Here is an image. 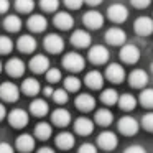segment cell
Segmentation results:
<instances>
[{"instance_id":"cell-18","label":"cell","mask_w":153,"mask_h":153,"mask_svg":"<svg viewBox=\"0 0 153 153\" xmlns=\"http://www.w3.org/2000/svg\"><path fill=\"white\" fill-rule=\"evenodd\" d=\"M17 48L22 51V53H33L36 50V41L31 35H22L17 41Z\"/></svg>"},{"instance_id":"cell-19","label":"cell","mask_w":153,"mask_h":153,"mask_svg":"<svg viewBox=\"0 0 153 153\" xmlns=\"http://www.w3.org/2000/svg\"><path fill=\"white\" fill-rule=\"evenodd\" d=\"M54 27L59 28V30H69L71 27L74 25V20L68 12H58L54 15Z\"/></svg>"},{"instance_id":"cell-24","label":"cell","mask_w":153,"mask_h":153,"mask_svg":"<svg viewBox=\"0 0 153 153\" xmlns=\"http://www.w3.org/2000/svg\"><path fill=\"white\" fill-rule=\"evenodd\" d=\"M15 145H17L18 152L22 153H30L31 150L35 148V138L31 135H28V133H25V135H20L17 138V142H15Z\"/></svg>"},{"instance_id":"cell-41","label":"cell","mask_w":153,"mask_h":153,"mask_svg":"<svg viewBox=\"0 0 153 153\" xmlns=\"http://www.w3.org/2000/svg\"><path fill=\"white\" fill-rule=\"evenodd\" d=\"M61 79V71L59 69H48L46 71V81L48 82H58Z\"/></svg>"},{"instance_id":"cell-29","label":"cell","mask_w":153,"mask_h":153,"mask_svg":"<svg viewBox=\"0 0 153 153\" xmlns=\"http://www.w3.org/2000/svg\"><path fill=\"white\" fill-rule=\"evenodd\" d=\"M117 104H119V107L122 110L130 112V110H133L137 107V99L132 94H122V96H119V102Z\"/></svg>"},{"instance_id":"cell-8","label":"cell","mask_w":153,"mask_h":153,"mask_svg":"<svg viewBox=\"0 0 153 153\" xmlns=\"http://www.w3.org/2000/svg\"><path fill=\"white\" fill-rule=\"evenodd\" d=\"M138 122H137V119H133V117L127 115V117H122V119L119 120V132L123 133V135L130 137V135H135L137 132H138Z\"/></svg>"},{"instance_id":"cell-31","label":"cell","mask_w":153,"mask_h":153,"mask_svg":"<svg viewBox=\"0 0 153 153\" xmlns=\"http://www.w3.org/2000/svg\"><path fill=\"white\" fill-rule=\"evenodd\" d=\"M51 133H53V128H51V125L48 122H40L35 127V135L40 140H48L51 137Z\"/></svg>"},{"instance_id":"cell-33","label":"cell","mask_w":153,"mask_h":153,"mask_svg":"<svg viewBox=\"0 0 153 153\" xmlns=\"http://www.w3.org/2000/svg\"><path fill=\"white\" fill-rule=\"evenodd\" d=\"M4 27H5V30L15 33V31H18L22 28V20L17 17V15H8V17H5V20H4Z\"/></svg>"},{"instance_id":"cell-16","label":"cell","mask_w":153,"mask_h":153,"mask_svg":"<svg viewBox=\"0 0 153 153\" xmlns=\"http://www.w3.org/2000/svg\"><path fill=\"white\" fill-rule=\"evenodd\" d=\"M128 82H130V86H132V87H137V89L145 87L146 84H148V74H146L143 69H135V71L130 73Z\"/></svg>"},{"instance_id":"cell-2","label":"cell","mask_w":153,"mask_h":153,"mask_svg":"<svg viewBox=\"0 0 153 153\" xmlns=\"http://www.w3.org/2000/svg\"><path fill=\"white\" fill-rule=\"evenodd\" d=\"M107 17H109V20L115 22V23H123L128 18V10L122 4H114L107 8Z\"/></svg>"},{"instance_id":"cell-42","label":"cell","mask_w":153,"mask_h":153,"mask_svg":"<svg viewBox=\"0 0 153 153\" xmlns=\"http://www.w3.org/2000/svg\"><path fill=\"white\" fill-rule=\"evenodd\" d=\"M84 4V0H64V5H66L68 8H71V10H77V8H81Z\"/></svg>"},{"instance_id":"cell-25","label":"cell","mask_w":153,"mask_h":153,"mask_svg":"<svg viewBox=\"0 0 153 153\" xmlns=\"http://www.w3.org/2000/svg\"><path fill=\"white\" fill-rule=\"evenodd\" d=\"M84 82H86L87 87H91V89H100V87L104 86V76L99 71H91V73L86 74Z\"/></svg>"},{"instance_id":"cell-20","label":"cell","mask_w":153,"mask_h":153,"mask_svg":"<svg viewBox=\"0 0 153 153\" xmlns=\"http://www.w3.org/2000/svg\"><path fill=\"white\" fill-rule=\"evenodd\" d=\"M76 107L82 112H89L96 107V99L91 94H79L76 97Z\"/></svg>"},{"instance_id":"cell-12","label":"cell","mask_w":153,"mask_h":153,"mask_svg":"<svg viewBox=\"0 0 153 153\" xmlns=\"http://www.w3.org/2000/svg\"><path fill=\"white\" fill-rule=\"evenodd\" d=\"M117 143H119V138H117V135L114 132H102L97 137V145H99L100 148L107 150V152L115 148Z\"/></svg>"},{"instance_id":"cell-4","label":"cell","mask_w":153,"mask_h":153,"mask_svg":"<svg viewBox=\"0 0 153 153\" xmlns=\"http://www.w3.org/2000/svg\"><path fill=\"white\" fill-rule=\"evenodd\" d=\"M8 122H10V125L13 127V128H23V127L28 125L30 117H28V114L25 112V110L13 109L10 114H8Z\"/></svg>"},{"instance_id":"cell-48","label":"cell","mask_w":153,"mask_h":153,"mask_svg":"<svg viewBox=\"0 0 153 153\" xmlns=\"http://www.w3.org/2000/svg\"><path fill=\"white\" fill-rule=\"evenodd\" d=\"M36 153H56V152H54L53 148H50V146H41Z\"/></svg>"},{"instance_id":"cell-47","label":"cell","mask_w":153,"mask_h":153,"mask_svg":"<svg viewBox=\"0 0 153 153\" xmlns=\"http://www.w3.org/2000/svg\"><path fill=\"white\" fill-rule=\"evenodd\" d=\"M10 4H8V0H0V13H5L8 10Z\"/></svg>"},{"instance_id":"cell-50","label":"cell","mask_w":153,"mask_h":153,"mask_svg":"<svg viewBox=\"0 0 153 153\" xmlns=\"http://www.w3.org/2000/svg\"><path fill=\"white\" fill-rule=\"evenodd\" d=\"M43 92H45V96H53L54 89H53V87H50V86H46V87L43 89Z\"/></svg>"},{"instance_id":"cell-30","label":"cell","mask_w":153,"mask_h":153,"mask_svg":"<svg viewBox=\"0 0 153 153\" xmlns=\"http://www.w3.org/2000/svg\"><path fill=\"white\" fill-rule=\"evenodd\" d=\"M114 120V115L109 109H99L96 112V122L102 127H109Z\"/></svg>"},{"instance_id":"cell-43","label":"cell","mask_w":153,"mask_h":153,"mask_svg":"<svg viewBox=\"0 0 153 153\" xmlns=\"http://www.w3.org/2000/svg\"><path fill=\"white\" fill-rule=\"evenodd\" d=\"M77 153H97V148L92 143H82L81 148L77 150Z\"/></svg>"},{"instance_id":"cell-52","label":"cell","mask_w":153,"mask_h":153,"mask_svg":"<svg viewBox=\"0 0 153 153\" xmlns=\"http://www.w3.org/2000/svg\"><path fill=\"white\" fill-rule=\"evenodd\" d=\"M150 69H152V73H153V63H152V64H150Z\"/></svg>"},{"instance_id":"cell-6","label":"cell","mask_w":153,"mask_h":153,"mask_svg":"<svg viewBox=\"0 0 153 153\" xmlns=\"http://www.w3.org/2000/svg\"><path fill=\"white\" fill-rule=\"evenodd\" d=\"M82 22H84V25H86L87 28L97 30V28H100L104 25V15L100 13V12H97V10H89V12H86V13L82 15Z\"/></svg>"},{"instance_id":"cell-45","label":"cell","mask_w":153,"mask_h":153,"mask_svg":"<svg viewBox=\"0 0 153 153\" xmlns=\"http://www.w3.org/2000/svg\"><path fill=\"white\" fill-rule=\"evenodd\" d=\"M0 153H15L13 146L7 142H0Z\"/></svg>"},{"instance_id":"cell-1","label":"cell","mask_w":153,"mask_h":153,"mask_svg":"<svg viewBox=\"0 0 153 153\" xmlns=\"http://www.w3.org/2000/svg\"><path fill=\"white\" fill-rule=\"evenodd\" d=\"M63 66L64 69L71 71V73H79V71L84 69L86 61H84V58L79 53H68L63 58Z\"/></svg>"},{"instance_id":"cell-11","label":"cell","mask_w":153,"mask_h":153,"mask_svg":"<svg viewBox=\"0 0 153 153\" xmlns=\"http://www.w3.org/2000/svg\"><path fill=\"white\" fill-rule=\"evenodd\" d=\"M105 77L114 84H120L125 79V71H123V68L120 66V64L112 63V64H109L107 69H105Z\"/></svg>"},{"instance_id":"cell-9","label":"cell","mask_w":153,"mask_h":153,"mask_svg":"<svg viewBox=\"0 0 153 153\" xmlns=\"http://www.w3.org/2000/svg\"><path fill=\"white\" fill-rule=\"evenodd\" d=\"M133 30L140 36H148L153 33V20L150 17H138L133 23Z\"/></svg>"},{"instance_id":"cell-39","label":"cell","mask_w":153,"mask_h":153,"mask_svg":"<svg viewBox=\"0 0 153 153\" xmlns=\"http://www.w3.org/2000/svg\"><path fill=\"white\" fill-rule=\"evenodd\" d=\"M53 100L56 104H66L68 102V91L66 89H54V92H53Z\"/></svg>"},{"instance_id":"cell-28","label":"cell","mask_w":153,"mask_h":153,"mask_svg":"<svg viewBox=\"0 0 153 153\" xmlns=\"http://www.w3.org/2000/svg\"><path fill=\"white\" fill-rule=\"evenodd\" d=\"M30 110H31V114H33V115L43 117V115H46V114H48L50 107H48L46 100H43V99H35L33 102L30 104Z\"/></svg>"},{"instance_id":"cell-44","label":"cell","mask_w":153,"mask_h":153,"mask_svg":"<svg viewBox=\"0 0 153 153\" xmlns=\"http://www.w3.org/2000/svg\"><path fill=\"white\" fill-rule=\"evenodd\" d=\"M150 2H152V0H130V4L135 8H146L150 5Z\"/></svg>"},{"instance_id":"cell-53","label":"cell","mask_w":153,"mask_h":153,"mask_svg":"<svg viewBox=\"0 0 153 153\" xmlns=\"http://www.w3.org/2000/svg\"><path fill=\"white\" fill-rule=\"evenodd\" d=\"M2 68H4V66H2V61H0V73H2Z\"/></svg>"},{"instance_id":"cell-22","label":"cell","mask_w":153,"mask_h":153,"mask_svg":"<svg viewBox=\"0 0 153 153\" xmlns=\"http://www.w3.org/2000/svg\"><path fill=\"white\" fill-rule=\"evenodd\" d=\"M51 122L58 127H68L71 122V114L66 109H56L51 114Z\"/></svg>"},{"instance_id":"cell-51","label":"cell","mask_w":153,"mask_h":153,"mask_svg":"<svg viewBox=\"0 0 153 153\" xmlns=\"http://www.w3.org/2000/svg\"><path fill=\"white\" fill-rule=\"evenodd\" d=\"M84 2H87L89 5H92V7H96V5L102 4V0H84Z\"/></svg>"},{"instance_id":"cell-36","label":"cell","mask_w":153,"mask_h":153,"mask_svg":"<svg viewBox=\"0 0 153 153\" xmlns=\"http://www.w3.org/2000/svg\"><path fill=\"white\" fill-rule=\"evenodd\" d=\"M35 7L33 0H15V8L22 13H30Z\"/></svg>"},{"instance_id":"cell-35","label":"cell","mask_w":153,"mask_h":153,"mask_svg":"<svg viewBox=\"0 0 153 153\" xmlns=\"http://www.w3.org/2000/svg\"><path fill=\"white\" fill-rule=\"evenodd\" d=\"M64 89H66L68 92H76V91L81 89V81L74 76H68L66 79H64Z\"/></svg>"},{"instance_id":"cell-40","label":"cell","mask_w":153,"mask_h":153,"mask_svg":"<svg viewBox=\"0 0 153 153\" xmlns=\"http://www.w3.org/2000/svg\"><path fill=\"white\" fill-rule=\"evenodd\" d=\"M142 127L148 132H153V112H148L142 117Z\"/></svg>"},{"instance_id":"cell-5","label":"cell","mask_w":153,"mask_h":153,"mask_svg":"<svg viewBox=\"0 0 153 153\" xmlns=\"http://www.w3.org/2000/svg\"><path fill=\"white\" fill-rule=\"evenodd\" d=\"M20 96V89L13 82H4L0 86V97L5 102H17Z\"/></svg>"},{"instance_id":"cell-37","label":"cell","mask_w":153,"mask_h":153,"mask_svg":"<svg viewBox=\"0 0 153 153\" xmlns=\"http://www.w3.org/2000/svg\"><path fill=\"white\" fill-rule=\"evenodd\" d=\"M13 50V41L8 36H0V54H8Z\"/></svg>"},{"instance_id":"cell-34","label":"cell","mask_w":153,"mask_h":153,"mask_svg":"<svg viewBox=\"0 0 153 153\" xmlns=\"http://www.w3.org/2000/svg\"><path fill=\"white\" fill-rule=\"evenodd\" d=\"M140 104L143 107L153 109V87H146V89L142 91V94H140Z\"/></svg>"},{"instance_id":"cell-38","label":"cell","mask_w":153,"mask_h":153,"mask_svg":"<svg viewBox=\"0 0 153 153\" xmlns=\"http://www.w3.org/2000/svg\"><path fill=\"white\" fill-rule=\"evenodd\" d=\"M40 7L45 12H56L59 7V0H40Z\"/></svg>"},{"instance_id":"cell-10","label":"cell","mask_w":153,"mask_h":153,"mask_svg":"<svg viewBox=\"0 0 153 153\" xmlns=\"http://www.w3.org/2000/svg\"><path fill=\"white\" fill-rule=\"evenodd\" d=\"M140 58V51L135 45H123L120 50V59L127 64H135Z\"/></svg>"},{"instance_id":"cell-27","label":"cell","mask_w":153,"mask_h":153,"mask_svg":"<svg viewBox=\"0 0 153 153\" xmlns=\"http://www.w3.org/2000/svg\"><path fill=\"white\" fill-rule=\"evenodd\" d=\"M56 146L61 150H69L74 146V135L69 132H63L56 137Z\"/></svg>"},{"instance_id":"cell-26","label":"cell","mask_w":153,"mask_h":153,"mask_svg":"<svg viewBox=\"0 0 153 153\" xmlns=\"http://www.w3.org/2000/svg\"><path fill=\"white\" fill-rule=\"evenodd\" d=\"M40 91H41L40 82L36 79H33V77H27L23 81V84H22V92L27 94V96H36Z\"/></svg>"},{"instance_id":"cell-17","label":"cell","mask_w":153,"mask_h":153,"mask_svg":"<svg viewBox=\"0 0 153 153\" xmlns=\"http://www.w3.org/2000/svg\"><path fill=\"white\" fill-rule=\"evenodd\" d=\"M91 41H92L91 35L87 33V31H84V30H76L73 35H71V43H73L74 46H77V48H87L91 45Z\"/></svg>"},{"instance_id":"cell-14","label":"cell","mask_w":153,"mask_h":153,"mask_svg":"<svg viewBox=\"0 0 153 153\" xmlns=\"http://www.w3.org/2000/svg\"><path fill=\"white\" fill-rule=\"evenodd\" d=\"M30 69L36 74L46 73V69H50V59L43 54H36L30 59Z\"/></svg>"},{"instance_id":"cell-13","label":"cell","mask_w":153,"mask_h":153,"mask_svg":"<svg viewBox=\"0 0 153 153\" xmlns=\"http://www.w3.org/2000/svg\"><path fill=\"white\" fill-rule=\"evenodd\" d=\"M125 40L127 36L122 28H109L105 33V41L109 45H112V46H120V45L125 43Z\"/></svg>"},{"instance_id":"cell-15","label":"cell","mask_w":153,"mask_h":153,"mask_svg":"<svg viewBox=\"0 0 153 153\" xmlns=\"http://www.w3.org/2000/svg\"><path fill=\"white\" fill-rule=\"evenodd\" d=\"M5 69H7V73L10 74L12 77H20V76H23V73H25V63L22 59H18V58H12V59L7 61Z\"/></svg>"},{"instance_id":"cell-49","label":"cell","mask_w":153,"mask_h":153,"mask_svg":"<svg viewBox=\"0 0 153 153\" xmlns=\"http://www.w3.org/2000/svg\"><path fill=\"white\" fill-rule=\"evenodd\" d=\"M7 117V109H5L4 104H0V120H4Z\"/></svg>"},{"instance_id":"cell-3","label":"cell","mask_w":153,"mask_h":153,"mask_svg":"<svg viewBox=\"0 0 153 153\" xmlns=\"http://www.w3.org/2000/svg\"><path fill=\"white\" fill-rule=\"evenodd\" d=\"M45 43V48H46L48 53H53V54H58L64 50V41L59 35L56 33H51V35H46L43 40Z\"/></svg>"},{"instance_id":"cell-32","label":"cell","mask_w":153,"mask_h":153,"mask_svg":"<svg viewBox=\"0 0 153 153\" xmlns=\"http://www.w3.org/2000/svg\"><path fill=\"white\" fill-rule=\"evenodd\" d=\"M100 100L105 105H114V104L119 102V92L115 89H104L100 94Z\"/></svg>"},{"instance_id":"cell-23","label":"cell","mask_w":153,"mask_h":153,"mask_svg":"<svg viewBox=\"0 0 153 153\" xmlns=\"http://www.w3.org/2000/svg\"><path fill=\"white\" fill-rule=\"evenodd\" d=\"M28 28H30L31 31H35V33H41V31L46 30L48 27V22L46 18L43 17V15H31L30 18H28Z\"/></svg>"},{"instance_id":"cell-21","label":"cell","mask_w":153,"mask_h":153,"mask_svg":"<svg viewBox=\"0 0 153 153\" xmlns=\"http://www.w3.org/2000/svg\"><path fill=\"white\" fill-rule=\"evenodd\" d=\"M74 130H76V133H79V135H89V133L94 132V122L89 119H86V117H79V119H76V122H74Z\"/></svg>"},{"instance_id":"cell-46","label":"cell","mask_w":153,"mask_h":153,"mask_svg":"<svg viewBox=\"0 0 153 153\" xmlns=\"http://www.w3.org/2000/svg\"><path fill=\"white\" fill-rule=\"evenodd\" d=\"M123 153H146V150L143 148V146H140V145H132V146H128Z\"/></svg>"},{"instance_id":"cell-7","label":"cell","mask_w":153,"mask_h":153,"mask_svg":"<svg viewBox=\"0 0 153 153\" xmlns=\"http://www.w3.org/2000/svg\"><path fill=\"white\" fill-rule=\"evenodd\" d=\"M89 61L94 64H104L109 61V50L102 45H96L89 50Z\"/></svg>"}]
</instances>
